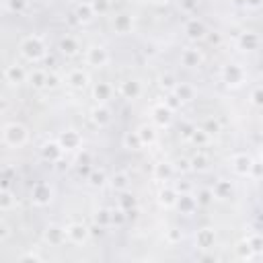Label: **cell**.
<instances>
[{
    "label": "cell",
    "mask_w": 263,
    "mask_h": 263,
    "mask_svg": "<svg viewBox=\"0 0 263 263\" xmlns=\"http://www.w3.org/2000/svg\"><path fill=\"white\" fill-rule=\"evenodd\" d=\"M21 261H43V257L39 255V253H35V251H29V253H23L21 257H18Z\"/></svg>",
    "instance_id": "cell-56"
},
{
    "label": "cell",
    "mask_w": 263,
    "mask_h": 263,
    "mask_svg": "<svg viewBox=\"0 0 263 263\" xmlns=\"http://www.w3.org/2000/svg\"><path fill=\"white\" fill-rule=\"evenodd\" d=\"M164 238H166V242H168V245H177V242H181V240H183V232H181V228L171 226V228L166 230Z\"/></svg>",
    "instance_id": "cell-45"
},
{
    "label": "cell",
    "mask_w": 263,
    "mask_h": 263,
    "mask_svg": "<svg viewBox=\"0 0 263 263\" xmlns=\"http://www.w3.org/2000/svg\"><path fill=\"white\" fill-rule=\"evenodd\" d=\"M90 78H88V72H84L82 68H74L66 74V84L74 90H84L88 86Z\"/></svg>",
    "instance_id": "cell-20"
},
{
    "label": "cell",
    "mask_w": 263,
    "mask_h": 263,
    "mask_svg": "<svg viewBox=\"0 0 263 263\" xmlns=\"http://www.w3.org/2000/svg\"><path fill=\"white\" fill-rule=\"evenodd\" d=\"M203 127H205V129H208V134H212V136L220 132V123H218L216 119H205V123H203Z\"/></svg>",
    "instance_id": "cell-53"
},
{
    "label": "cell",
    "mask_w": 263,
    "mask_h": 263,
    "mask_svg": "<svg viewBox=\"0 0 263 263\" xmlns=\"http://www.w3.org/2000/svg\"><path fill=\"white\" fill-rule=\"evenodd\" d=\"M249 99H251V103H253L255 107H259V109H263V86H255V88L251 90V95H249Z\"/></svg>",
    "instance_id": "cell-47"
},
{
    "label": "cell",
    "mask_w": 263,
    "mask_h": 263,
    "mask_svg": "<svg viewBox=\"0 0 263 263\" xmlns=\"http://www.w3.org/2000/svg\"><path fill=\"white\" fill-rule=\"evenodd\" d=\"M208 27H205V23L201 21V18H195V16H191L187 23H185V35H187V39L189 41H201V39H205L208 37Z\"/></svg>",
    "instance_id": "cell-15"
},
{
    "label": "cell",
    "mask_w": 263,
    "mask_h": 263,
    "mask_svg": "<svg viewBox=\"0 0 263 263\" xmlns=\"http://www.w3.org/2000/svg\"><path fill=\"white\" fill-rule=\"evenodd\" d=\"M242 2H245L247 8H259V6H263V0H242Z\"/></svg>",
    "instance_id": "cell-57"
},
{
    "label": "cell",
    "mask_w": 263,
    "mask_h": 263,
    "mask_svg": "<svg viewBox=\"0 0 263 263\" xmlns=\"http://www.w3.org/2000/svg\"><path fill=\"white\" fill-rule=\"evenodd\" d=\"M197 208H199L197 195H193L189 191H179V197H177V203L173 210H177L181 216H191L197 212Z\"/></svg>",
    "instance_id": "cell-9"
},
{
    "label": "cell",
    "mask_w": 263,
    "mask_h": 263,
    "mask_svg": "<svg viewBox=\"0 0 263 263\" xmlns=\"http://www.w3.org/2000/svg\"><path fill=\"white\" fill-rule=\"evenodd\" d=\"M255 255H257V253L253 251V247L249 245V240H247V238H245V240H240V242L236 245V257H238L240 261H251Z\"/></svg>",
    "instance_id": "cell-40"
},
{
    "label": "cell",
    "mask_w": 263,
    "mask_h": 263,
    "mask_svg": "<svg viewBox=\"0 0 263 263\" xmlns=\"http://www.w3.org/2000/svg\"><path fill=\"white\" fill-rule=\"evenodd\" d=\"M210 168V156L205 154V152H195L193 156H191V171H195V173H205Z\"/></svg>",
    "instance_id": "cell-34"
},
{
    "label": "cell",
    "mask_w": 263,
    "mask_h": 263,
    "mask_svg": "<svg viewBox=\"0 0 263 263\" xmlns=\"http://www.w3.org/2000/svg\"><path fill=\"white\" fill-rule=\"evenodd\" d=\"M53 197H55V189H53L51 183H47V181H35L31 185V201H33V205L47 208V205H51Z\"/></svg>",
    "instance_id": "cell-3"
},
{
    "label": "cell",
    "mask_w": 263,
    "mask_h": 263,
    "mask_svg": "<svg viewBox=\"0 0 263 263\" xmlns=\"http://www.w3.org/2000/svg\"><path fill=\"white\" fill-rule=\"evenodd\" d=\"M162 103H164L168 109H173V111H177V109L183 105V101H181L175 92H166V97H164V101H162Z\"/></svg>",
    "instance_id": "cell-48"
},
{
    "label": "cell",
    "mask_w": 263,
    "mask_h": 263,
    "mask_svg": "<svg viewBox=\"0 0 263 263\" xmlns=\"http://www.w3.org/2000/svg\"><path fill=\"white\" fill-rule=\"evenodd\" d=\"M39 154H41V158H43V160H47L49 164H55V162H60V160L64 158L66 150L62 148V144H60L58 140H47V142H43V144H41Z\"/></svg>",
    "instance_id": "cell-8"
},
{
    "label": "cell",
    "mask_w": 263,
    "mask_h": 263,
    "mask_svg": "<svg viewBox=\"0 0 263 263\" xmlns=\"http://www.w3.org/2000/svg\"><path fill=\"white\" fill-rule=\"evenodd\" d=\"M90 121H92L99 129H105V127L111 125V121H113V113H111V109H109L107 105L97 103V105L90 109Z\"/></svg>",
    "instance_id": "cell-17"
},
{
    "label": "cell",
    "mask_w": 263,
    "mask_h": 263,
    "mask_svg": "<svg viewBox=\"0 0 263 263\" xmlns=\"http://www.w3.org/2000/svg\"><path fill=\"white\" fill-rule=\"evenodd\" d=\"M66 236L72 245H86L88 238H90V230L82 222H72V224L66 226Z\"/></svg>",
    "instance_id": "cell-11"
},
{
    "label": "cell",
    "mask_w": 263,
    "mask_h": 263,
    "mask_svg": "<svg viewBox=\"0 0 263 263\" xmlns=\"http://www.w3.org/2000/svg\"><path fill=\"white\" fill-rule=\"evenodd\" d=\"M90 162H92V154H90L88 150L80 148V150H78V158H76V166H78V168H82V166H90Z\"/></svg>",
    "instance_id": "cell-46"
},
{
    "label": "cell",
    "mask_w": 263,
    "mask_h": 263,
    "mask_svg": "<svg viewBox=\"0 0 263 263\" xmlns=\"http://www.w3.org/2000/svg\"><path fill=\"white\" fill-rule=\"evenodd\" d=\"M111 62V53L105 45H88L84 49V64L90 68H105Z\"/></svg>",
    "instance_id": "cell-5"
},
{
    "label": "cell",
    "mask_w": 263,
    "mask_h": 263,
    "mask_svg": "<svg viewBox=\"0 0 263 263\" xmlns=\"http://www.w3.org/2000/svg\"><path fill=\"white\" fill-rule=\"evenodd\" d=\"M212 199H214L212 189H201V191L197 193V201H199V205H208Z\"/></svg>",
    "instance_id": "cell-51"
},
{
    "label": "cell",
    "mask_w": 263,
    "mask_h": 263,
    "mask_svg": "<svg viewBox=\"0 0 263 263\" xmlns=\"http://www.w3.org/2000/svg\"><path fill=\"white\" fill-rule=\"evenodd\" d=\"M177 84H179V80L175 78V74H173V72H164V74H160V76H158V86H160L164 92H173Z\"/></svg>",
    "instance_id": "cell-38"
},
{
    "label": "cell",
    "mask_w": 263,
    "mask_h": 263,
    "mask_svg": "<svg viewBox=\"0 0 263 263\" xmlns=\"http://www.w3.org/2000/svg\"><path fill=\"white\" fill-rule=\"evenodd\" d=\"M92 220H95V224H97L99 228L111 226V210H109V208H99V210L95 212Z\"/></svg>",
    "instance_id": "cell-39"
},
{
    "label": "cell",
    "mask_w": 263,
    "mask_h": 263,
    "mask_svg": "<svg viewBox=\"0 0 263 263\" xmlns=\"http://www.w3.org/2000/svg\"><path fill=\"white\" fill-rule=\"evenodd\" d=\"M18 53L23 55V60L31 62V64H37V62H43L47 58V43L41 35L33 33V35H27L21 39L18 43Z\"/></svg>",
    "instance_id": "cell-1"
},
{
    "label": "cell",
    "mask_w": 263,
    "mask_h": 263,
    "mask_svg": "<svg viewBox=\"0 0 263 263\" xmlns=\"http://www.w3.org/2000/svg\"><path fill=\"white\" fill-rule=\"evenodd\" d=\"M247 240H249V245L253 247V251L259 255V253H261V249H263V236H261V234H257V232H253V234H249V236H247Z\"/></svg>",
    "instance_id": "cell-49"
},
{
    "label": "cell",
    "mask_w": 263,
    "mask_h": 263,
    "mask_svg": "<svg viewBox=\"0 0 263 263\" xmlns=\"http://www.w3.org/2000/svg\"><path fill=\"white\" fill-rule=\"evenodd\" d=\"M43 240H45V245H49V247H62V245L68 240V236H66V226H60V224H49V226H45V230H43Z\"/></svg>",
    "instance_id": "cell-14"
},
{
    "label": "cell",
    "mask_w": 263,
    "mask_h": 263,
    "mask_svg": "<svg viewBox=\"0 0 263 263\" xmlns=\"http://www.w3.org/2000/svg\"><path fill=\"white\" fill-rule=\"evenodd\" d=\"M175 175H177V168H175V162H171V160H158L152 168L154 181H160V183H168Z\"/></svg>",
    "instance_id": "cell-19"
},
{
    "label": "cell",
    "mask_w": 263,
    "mask_h": 263,
    "mask_svg": "<svg viewBox=\"0 0 263 263\" xmlns=\"http://www.w3.org/2000/svg\"><path fill=\"white\" fill-rule=\"evenodd\" d=\"M259 255H261V257H263V249H261V253H259Z\"/></svg>",
    "instance_id": "cell-61"
},
{
    "label": "cell",
    "mask_w": 263,
    "mask_h": 263,
    "mask_svg": "<svg viewBox=\"0 0 263 263\" xmlns=\"http://www.w3.org/2000/svg\"><path fill=\"white\" fill-rule=\"evenodd\" d=\"M62 82V78L55 74V72H49L47 74V82H45V88H58Z\"/></svg>",
    "instance_id": "cell-52"
},
{
    "label": "cell",
    "mask_w": 263,
    "mask_h": 263,
    "mask_svg": "<svg viewBox=\"0 0 263 263\" xmlns=\"http://www.w3.org/2000/svg\"><path fill=\"white\" fill-rule=\"evenodd\" d=\"M47 70H41V68H35L29 72V78L27 82L33 86V88H45V82H47Z\"/></svg>",
    "instance_id": "cell-32"
},
{
    "label": "cell",
    "mask_w": 263,
    "mask_h": 263,
    "mask_svg": "<svg viewBox=\"0 0 263 263\" xmlns=\"http://www.w3.org/2000/svg\"><path fill=\"white\" fill-rule=\"evenodd\" d=\"M177 197H179V189L173 187V185H168V183H164V185L158 189V193H156V201H158V205L164 208V210H173L175 203H177Z\"/></svg>",
    "instance_id": "cell-18"
},
{
    "label": "cell",
    "mask_w": 263,
    "mask_h": 263,
    "mask_svg": "<svg viewBox=\"0 0 263 263\" xmlns=\"http://www.w3.org/2000/svg\"><path fill=\"white\" fill-rule=\"evenodd\" d=\"M109 185H111V189H113L115 193L129 191V175L123 173V171H119V173H115V175L109 179Z\"/></svg>",
    "instance_id": "cell-29"
},
{
    "label": "cell",
    "mask_w": 263,
    "mask_h": 263,
    "mask_svg": "<svg viewBox=\"0 0 263 263\" xmlns=\"http://www.w3.org/2000/svg\"><path fill=\"white\" fill-rule=\"evenodd\" d=\"M92 8H95V14L97 16H103L111 10V0H90Z\"/></svg>",
    "instance_id": "cell-44"
},
{
    "label": "cell",
    "mask_w": 263,
    "mask_h": 263,
    "mask_svg": "<svg viewBox=\"0 0 263 263\" xmlns=\"http://www.w3.org/2000/svg\"><path fill=\"white\" fill-rule=\"evenodd\" d=\"M29 142V129L21 121H6L2 125V146L10 150H18Z\"/></svg>",
    "instance_id": "cell-2"
},
{
    "label": "cell",
    "mask_w": 263,
    "mask_h": 263,
    "mask_svg": "<svg viewBox=\"0 0 263 263\" xmlns=\"http://www.w3.org/2000/svg\"><path fill=\"white\" fill-rule=\"evenodd\" d=\"M72 16H74V21L80 23V25H90V23L97 18L90 0H88V2H78V4L74 6V14H72Z\"/></svg>",
    "instance_id": "cell-21"
},
{
    "label": "cell",
    "mask_w": 263,
    "mask_h": 263,
    "mask_svg": "<svg viewBox=\"0 0 263 263\" xmlns=\"http://www.w3.org/2000/svg\"><path fill=\"white\" fill-rule=\"evenodd\" d=\"M86 181H88V185H90V187L99 189V187H103L105 183H109V177H107V173H105L103 168H92V171L88 173Z\"/></svg>",
    "instance_id": "cell-36"
},
{
    "label": "cell",
    "mask_w": 263,
    "mask_h": 263,
    "mask_svg": "<svg viewBox=\"0 0 263 263\" xmlns=\"http://www.w3.org/2000/svg\"><path fill=\"white\" fill-rule=\"evenodd\" d=\"M113 92H115V88H113V84H109V82H97L95 86H92V99L97 101V103H101V105H107L109 101H111V97H113Z\"/></svg>",
    "instance_id": "cell-23"
},
{
    "label": "cell",
    "mask_w": 263,
    "mask_h": 263,
    "mask_svg": "<svg viewBox=\"0 0 263 263\" xmlns=\"http://www.w3.org/2000/svg\"><path fill=\"white\" fill-rule=\"evenodd\" d=\"M193 129H195V125H191V123H183V125H181V138L189 142V138H191Z\"/></svg>",
    "instance_id": "cell-55"
},
{
    "label": "cell",
    "mask_w": 263,
    "mask_h": 263,
    "mask_svg": "<svg viewBox=\"0 0 263 263\" xmlns=\"http://www.w3.org/2000/svg\"><path fill=\"white\" fill-rule=\"evenodd\" d=\"M117 208H121V210H125V212L138 210V197H134L129 191H123V193H119V197H117Z\"/></svg>",
    "instance_id": "cell-37"
},
{
    "label": "cell",
    "mask_w": 263,
    "mask_h": 263,
    "mask_svg": "<svg viewBox=\"0 0 263 263\" xmlns=\"http://www.w3.org/2000/svg\"><path fill=\"white\" fill-rule=\"evenodd\" d=\"M29 72L21 66V64H8L4 68V82L10 86H21L23 82H27Z\"/></svg>",
    "instance_id": "cell-16"
},
{
    "label": "cell",
    "mask_w": 263,
    "mask_h": 263,
    "mask_svg": "<svg viewBox=\"0 0 263 263\" xmlns=\"http://www.w3.org/2000/svg\"><path fill=\"white\" fill-rule=\"evenodd\" d=\"M173 109H168L164 103H158L150 109V119L156 127H168L173 123Z\"/></svg>",
    "instance_id": "cell-13"
},
{
    "label": "cell",
    "mask_w": 263,
    "mask_h": 263,
    "mask_svg": "<svg viewBox=\"0 0 263 263\" xmlns=\"http://www.w3.org/2000/svg\"><path fill=\"white\" fill-rule=\"evenodd\" d=\"M16 195L4 185L2 189H0V212L2 214H8V212H12L14 208H16Z\"/></svg>",
    "instance_id": "cell-28"
},
{
    "label": "cell",
    "mask_w": 263,
    "mask_h": 263,
    "mask_svg": "<svg viewBox=\"0 0 263 263\" xmlns=\"http://www.w3.org/2000/svg\"><path fill=\"white\" fill-rule=\"evenodd\" d=\"M150 4H154V6H166L171 0H148Z\"/></svg>",
    "instance_id": "cell-58"
},
{
    "label": "cell",
    "mask_w": 263,
    "mask_h": 263,
    "mask_svg": "<svg viewBox=\"0 0 263 263\" xmlns=\"http://www.w3.org/2000/svg\"><path fill=\"white\" fill-rule=\"evenodd\" d=\"M253 166H255V160L247 152H236V154L230 156V168L236 177H251Z\"/></svg>",
    "instance_id": "cell-6"
},
{
    "label": "cell",
    "mask_w": 263,
    "mask_h": 263,
    "mask_svg": "<svg viewBox=\"0 0 263 263\" xmlns=\"http://www.w3.org/2000/svg\"><path fill=\"white\" fill-rule=\"evenodd\" d=\"M259 156H261V162H263V144H261V148H259Z\"/></svg>",
    "instance_id": "cell-59"
},
{
    "label": "cell",
    "mask_w": 263,
    "mask_h": 263,
    "mask_svg": "<svg viewBox=\"0 0 263 263\" xmlns=\"http://www.w3.org/2000/svg\"><path fill=\"white\" fill-rule=\"evenodd\" d=\"M58 142L62 144V148L66 152H78L82 148V134L76 132V129H64L60 136H58Z\"/></svg>",
    "instance_id": "cell-12"
},
{
    "label": "cell",
    "mask_w": 263,
    "mask_h": 263,
    "mask_svg": "<svg viewBox=\"0 0 263 263\" xmlns=\"http://www.w3.org/2000/svg\"><path fill=\"white\" fill-rule=\"evenodd\" d=\"M175 168H177V173H189L191 171V158H177Z\"/></svg>",
    "instance_id": "cell-50"
},
{
    "label": "cell",
    "mask_w": 263,
    "mask_h": 263,
    "mask_svg": "<svg viewBox=\"0 0 263 263\" xmlns=\"http://www.w3.org/2000/svg\"><path fill=\"white\" fill-rule=\"evenodd\" d=\"M183 103H189V101H193L195 99V86L193 84H189V82H179L177 86H175V90H173Z\"/></svg>",
    "instance_id": "cell-33"
},
{
    "label": "cell",
    "mask_w": 263,
    "mask_h": 263,
    "mask_svg": "<svg viewBox=\"0 0 263 263\" xmlns=\"http://www.w3.org/2000/svg\"><path fill=\"white\" fill-rule=\"evenodd\" d=\"M138 136H140V140H142V144H144V148L148 146H154L156 144V129H154V125H148V123H142L140 127H138Z\"/></svg>",
    "instance_id": "cell-30"
},
{
    "label": "cell",
    "mask_w": 263,
    "mask_h": 263,
    "mask_svg": "<svg viewBox=\"0 0 263 263\" xmlns=\"http://www.w3.org/2000/svg\"><path fill=\"white\" fill-rule=\"evenodd\" d=\"M197 6H199V0H179V10L187 16L195 14L197 12Z\"/></svg>",
    "instance_id": "cell-43"
},
{
    "label": "cell",
    "mask_w": 263,
    "mask_h": 263,
    "mask_svg": "<svg viewBox=\"0 0 263 263\" xmlns=\"http://www.w3.org/2000/svg\"><path fill=\"white\" fill-rule=\"evenodd\" d=\"M210 140H212V134H208V129H205L203 125H195L193 134H191V138H189V142H191L193 146H197V148L208 146Z\"/></svg>",
    "instance_id": "cell-31"
},
{
    "label": "cell",
    "mask_w": 263,
    "mask_h": 263,
    "mask_svg": "<svg viewBox=\"0 0 263 263\" xmlns=\"http://www.w3.org/2000/svg\"><path fill=\"white\" fill-rule=\"evenodd\" d=\"M212 193H214V199H220V201L228 199L234 193V185H232L230 179H218L214 183V187H212Z\"/></svg>",
    "instance_id": "cell-27"
},
{
    "label": "cell",
    "mask_w": 263,
    "mask_h": 263,
    "mask_svg": "<svg viewBox=\"0 0 263 263\" xmlns=\"http://www.w3.org/2000/svg\"><path fill=\"white\" fill-rule=\"evenodd\" d=\"M8 236H10V226L6 224V220H2L0 222V242H6Z\"/></svg>",
    "instance_id": "cell-54"
},
{
    "label": "cell",
    "mask_w": 263,
    "mask_h": 263,
    "mask_svg": "<svg viewBox=\"0 0 263 263\" xmlns=\"http://www.w3.org/2000/svg\"><path fill=\"white\" fill-rule=\"evenodd\" d=\"M216 242V230L210 226H203L195 232V247L197 249H210Z\"/></svg>",
    "instance_id": "cell-26"
},
{
    "label": "cell",
    "mask_w": 263,
    "mask_h": 263,
    "mask_svg": "<svg viewBox=\"0 0 263 263\" xmlns=\"http://www.w3.org/2000/svg\"><path fill=\"white\" fill-rule=\"evenodd\" d=\"M220 78H222V82H224L228 88H238V86H242V84L247 82V70H245L240 64L230 62V64L222 66Z\"/></svg>",
    "instance_id": "cell-4"
},
{
    "label": "cell",
    "mask_w": 263,
    "mask_h": 263,
    "mask_svg": "<svg viewBox=\"0 0 263 263\" xmlns=\"http://www.w3.org/2000/svg\"><path fill=\"white\" fill-rule=\"evenodd\" d=\"M259 218H261V220H263V208H261V214H259Z\"/></svg>",
    "instance_id": "cell-60"
},
{
    "label": "cell",
    "mask_w": 263,
    "mask_h": 263,
    "mask_svg": "<svg viewBox=\"0 0 263 263\" xmlns=\"http://www.w3.org/2000/svg\"><path fill=\"white\" fill-rule=\"evenodd\" d=\"M117 95L121 97V99H127V101H136V99H140L142 97V92H144V86H142V82L140 80H136V78H127V80H121L119 84H117Z\"/></svg>",
    "instance_id": "cell-7"
},
{
    "label": "cell",
    "mask_w": 263,
    "mask_h": 263,
    "mask_svg": "<svg viewBox=\"0 0 263 263\" xmlns=\"http://www.w3.org/2000/svg\"><path fill=\"white\" fill-rule=\"evenodd\" d=\"M111 29H113L117 35H129V33H134V29H136V21H134V16L127 14V12H117V14L111 16Z\"/></svg>",
    "instance_id": "cell-10"
},
{
    "label": "cell",
    "mask_w": 263,
    "mask_h": 263,
    "mask_svg": "<svg viewBox=\"0 0 263 263\" xmlns=\"http://www.w3.org/2000/svg\"><path fill=\"white\" fill-rule=\"evenodd\" d=\"M121 144H123L125 150H140V148H144V144H142V140L138 136V129L136 132H125L123 138H121Z\"/></svg>",
    "instance_id": "cell-35"
},
{
    "label": "cell",
    "mask_w": 263,
    "mask_h": 263,
    "mask_svg": "<svg viewBox=\"0 0 263 263\" xmlns=\"http://www.w3.org/2000/svg\"><path fill=\"white\" fill-rule=\"evenodd\" d=\"M127 218L129 216H127L125 210H121V208H113L111 210V226H117L119 228V226H123L127 222Z\"/></svg>",
    "instance_id": "cell-42"
},
{
    "label": "cell",
    "mask_w": 263,
    "mask_h": 263,
    "mask_svg": "<svg viewBox=\"0 0 263 263\" xmlns=\"http://www.w3.org/2000/svg\"><path fill=\"white\" fill-rule=\"evenodd\" d=\"M136 2H146V0H136Z\"/></svg>",
    "instance_id": "cell-62"
},
{
    "label": "cell",
    "mask_w": 263,
    "mask_h": 263,
    "mask_svg": "<svg viewBox=\"0 0 263 263\" xmlns=\"http://www.w3.org/2000/svg\"><path fill=\"white\" fill-rule=\"evenodd\" d=\"M179 62H181L183 68H189V70H191V68L201 66L203 55H201V51L195 49V47H185V49L181 51V55H179Z\"/></svg>",
    "instance_id": "cell-22"
},
{
    "label": "cell",
    "mask_w": 263,
    "mask_h": 263,
    "mask_svg": "<svg viewBox=\"0 0 263 263\" xmlns=\"http://www.w3.org/2000/svg\"><path fill=\"white\" fill-rule=\"evenodd\" d=\"M58 49H60L62 55H66V58H74V55H78V51H80V43H78L76 37L66 35V37H62V39L58 41Z\"/></svg>",
    "instance_id": "cell-25"
},
{
    "label": "cell",
    "mask_w": 263,
    "mask_h": 263,
    "mask_svg": "<svg viewBox=\"0 0 263 263\" xmlns=\"http://www.w3.org/2000/svg\"><path fill=\"white\" fill-rule=\"evenodd\" d=\"M236 45H238L240 49H245V51H255V49L261 45V37H259L255 31H245V33L238 35Z\"/></svg>",
    "instance_id": "cell-24"
},
{
    "label": "cell",
    "mask_w": 263,
    "mask_h": 263,
    "mask_svg": "<svg viewBox=\"0 0 263 263\" xmlns=\"http://www.w3.org/2000/svg\"><path fill=\"white\" fill-rule=\"evenodd\" d=\"M4 8L12 14H23L29 8V0H4Z\"/></svg>",
    "instance_id": "cell-41"
}]
</instances>
